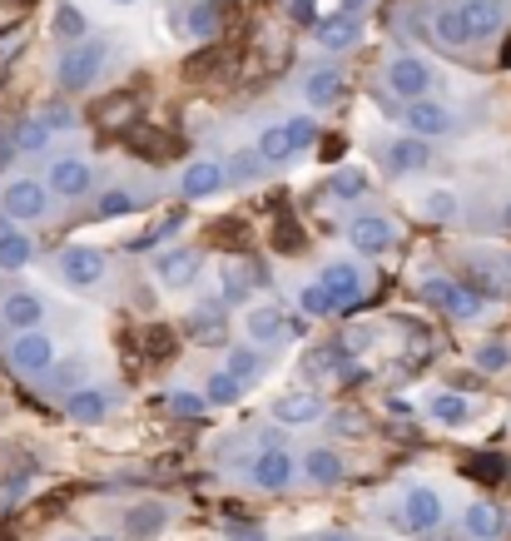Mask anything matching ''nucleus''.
<instances>
[{
  "label": "nucleus",
  "instance_id": "30",
  "mask_svg": "<svg viewBox=\"0 0 511 541\" xmlns=\"http://www.w3.org/2000/svg\"><path fill=\"white\" fill-rule=\"evenodd\" d=\"M239 393H244V383L224 368V373H209L204 378V398H209V407H229V403H239Z\"/></svg>",
  "mask_w": 511,
  "mask_h": 541
},
{
  "label": "nucleus",
  "instance_id": "21",
  "mask_svg": "<svg viewBox=\"0 0 511 541\" xmlns=\"http://www.w3.org/2000/svg\"><path fill=\"white\" fill-rule=\"evenodd\" d=\"M35 259V249H30V239L15 229V219L10 214H0V269L5 273H15V269H25Z\"/></svg>",
  "mask_w": 511,
  "mask_h": 541
},
{
  "label": "nucleus",
  "instance_id": "7",
  "mask_svg": "<svg viewBox=\"0 0 511 541\" xmlns=\"http://www.w3.org/2000/svg\"><path fill=\"white\" fill-rule=\"evenodd\" d=\"M402 125H407V135L417 139H437V135H452V110L447 105H437V100H412L407 110H402Z\"/></svg>",
  "mask_w": 511,
  "mask_h": 541
},
{
  "label": "nucleus",
  "instance_id": "28",
  "mask_svg": "<svg viewBox=\"0 0 511 541\" xmlns=\"http://www.w3.org/2000/svg\"><path fill=\"white\" fill-rule=\"evenodd\" d=\"M432 40H442V45H472V40H467V25H462V10H457V5H442V10L432 15Z\"/></svg>",
  "mask_w": 511,
  "mask_h": 541
},
{
  "label": "nucleus",
  "instance_id": "46",
  "mask_svg": "<svg viewBox=\"0 0 511 541\" xmlns=\"http://www.w3.org/2000/svg\"><path fill=\"white\" fill-rule=\"evenodd\" d=\"M194 338L219 343V338H224V318H219V313H209V318H204V308H199V318H194Z\"/></svg>",
  "mask_w": 511,
  "mask_h": 541
},
{
  "label": "nucleus",
  "instance_id": "31",
  "mask_svg": "<svg viewBox=\"0 0 511 541\" xmlns=\"http://www.w3.org/2000/svg\"><path fill=\"white\" fill-rule=\"evenodd\" d=\"M328 194H333L338 204H353V199L368 194V174H363V169H338V174L328 179Z\"/></svg>",
  "mask_w": 511,
  "mask_h": 541
},
{
  "label": "nucleus",
  "instance_id": "27",
  "mask_svg": "<svg viewBox=\"0 0 511 541\" xmlns=\"http://www.w3.org/2000/svg\"><path fill=\"white\" fill-rule=\"evenodd\" d=\"M427 412H432V422H442V427H462V422L472 417V403H467L462 393H437V398L427 403Z\"/></svg>",
  "mask_w": 511,
  "mask_h": 541
},
{
  "label": "nucleus",
  "instance_id": "2",
  "mask_svg": "<svg viewBox=\"0 0 511 541\" xmlns=\"http://www.w3.org/2000/svg\"><path fill=\"white\" fill-rule=\"evenodd\" d=\"M10 368L15 373H25V378H45L55 363H60V348H55V338L50 333H15V343H10Z\"/></svg>",
  "mask_w": 511,
  "mask_h": 541
},
{
  "label": "nucleus",
  "instance_id": "49",
  "mask_svg": "<svg viewBox=\"0 0 511 541\" xmlns=\"http://www.w3.org/2000/svg\"><path fill=\"white\" fill-rule=\"evenodd\" d=\"M10 159H20V149H15V135H0V169H5Z\"/></svg>",
  "mask_w": 511,
  "mask_h": 541
},
{
  "label": "nucleus",
  "instance_id": "25",
  "mask_svg": "<svg viewBox=\"0 0 511 541\" xmlns=\"http://www.w3.org/2000/svg\"><path fill=\"white\" fill-rule=\"evenodd\" d=\"M462 532H467L472 541L502 537V512H497L492 502H477V507H467V517H462Z\"/></svg>",
  "mask_w": 511,
  "mask_h": 541
},
{
  "label": "nucleus",
  "instance_id": "12",
  "mask_svg": "<svg viewBox=\"0 0 511 541\" xmlns=\"http://www.w3.org/2000/svg\"><path fill=\"white\" fill-rule=\"evenodd\" d=\"M358 35H363V20H358V15H348V10L323 15V20H318V30H313V40H318L323 50H333V55L353 50V45H358Z\"/></svg>",
  "mask_w": 511,
  "mask_h": 541
},
{
  "label": "nucleus",
  "instance_id": "41",
  "mask_svg": "<svg viewBox=\"0 0 511 541\" xmlns=\"http://www.w3.org/2000/svg\"><path fill=\"white\" fill-rule=\"evenodd\" d=\"M164 403L174 407L179 417H204V412H209V398H199V393H189V388H174Z\"/></svg>",
  "mask_w": 511,
  "mask_h": 541
},
{
  "label": "nucleus",
  "instance_id": "18",
  "mask_svg": "<svg viewBox=\"0 0 511 541\" xmlns=\"http://www.w3.org/2000/svg\"><path fill=\"white\" fill-rule=\"evenodd\" d=\"M50 194H60V199L90 194V164L85 159H55L50 164Z\"/></svg>",
  "mask_w": 511,
  "mask_h": 541
},
{
  "label": "nucleus",
  "instance_id": "20",
  "mask_svg": "<svg viewBox=\"0 0 511 541\" xmlns=\"http://www.w3.org/2000/svg\"><path fill=\"white\" fill-rule=\"evenodd\" d=\"M244 333H249V343H273V338H283V333H288L283 308H278V303H254V308H244Z\"/></svg>",
  "mask_w": 511,
  "mask_h": 541
},
{
  "label": "nucleus",
  "instance_id": "10",
  "mask_svg": "<svg viewBox=\"0 0 511 541\" xmlns=\"http://www.w3.org/2000/svg\"><path fill=\"white\" fill-rule=\"evenodd\" d=\"M60 278H65L70 288H95V283L105 278V254H100V249H85V244L65 249V254H60Z\"/></svg>",
  "mask_w": 511,
  "mask_h": 541
},
{
  "label": "nucleus",
  "instance_id": "15",
  "mask_svg": "<svg viewBox=\"0 0 511 541\" xmlns=\"http://www.w3.org/2000/svg\"><path fill=\"white\" fill-rule=\"evenodd\" d=\"M40 318H45L40 293H5V303H0V323H5V328H15V333H35Z\"/></svg>",
  "mask_w": 511,
  "mask_h": 541
},
{
  "label": "nucleus",
  "instance_id": "17",
  "mask_svg": "<svg viewBox=\"0 0 511 541\" xmlns=\"http://www.w3.org/2000/svg\"><path fill=\"white\" fill-rule=\"evenodd\" d=\"M273 417H278L283 427H308V422H318V417H323V398H318V393H308V388L283 393V398L273 403Z\"/></svg>",
  "mask_w": 511,
  "mask_h": 541
},
{
  "label": "nucleus",
  "instance_id": "51",
  "mask_svg": "<svg viewBox=\"0 0 511 541\" xmlns=\"http://www.w3.org/2000/svg\"><path fill=\"white\" fill-rule=\"evenodd\" d=\"M318 541H358V537H353V532H323Z\"/></svg>",
  "mask_w": 511,
  "mask_h": 541
},
{
  "label": "nucleus",
  "instance_id": "52",
  "mask_svg": "<svg viewBox=\"0 0 511 541\" xmlns=\"http://www.w3.org/2000/svg\"><path fill=\"white\" fill-rule=\"evenodd\" d=\"M502 224H507V229H511V204H507V209H502Z\"/></svg>",
  "mask_w": 511,
  "mask_h": 541
},
{
  "label": "nucleus",
  "instance_id": "42",
  "mask_svg": "<svg viewBox=\"0 0 511 541\" xmlns=\"http://www.w3.org/2000/svg\"><path fill=\"white\" fill-rule=\"evenodd\" d=\"M263 169H268V164L258 159V149H249V154H239V159L229 164V174H234L239 184H254V179H258V174H263Z\"/></svg>",
  "mask_w": 511,
  "mask_h": 541
},
{
  "label": "nucleus",
  "instance_id": "24",
  "mask_svg": "<svg viewBox=\"0 0 511 541\" xmlns=\"http://www.w3.org/2000/svg\"><path fill=\"white\" fill-rule=\"evenodd\" d=\"M110 403H115V393L110 388H80V393H70V417L75 422H105L110 417Z\"/></svg>",
  "mask_w": 511,
  "mask_h": 541
},
{
  "label": "nucleus",
  "instance_id": "44",
  "mask_svg": "<svg viewBox=\"0 0 511 541\" xmlns=\"http://www.w3.org/2000/svg\"><path fill=\"white\" fill-rule=\"evenodd\" d=\"M40 120H45V125L55 130V135H60V130H75V125H80L70 105H45V110H40Z\"/></svg>",
  "mask_w": 511,
  "mask_h": 541
},
{
  "label": "nucleus",
  "instance_id": "38",
  "mask_svg": "<svg viewBox=\"0 0 511 541\" xmlns=\"http://www.w3.org/2000/svg\"><path fill=\"white\" fill-rule=\"evenodd\" d=\"M283 130H288L293 154H303V149H313V144H318V125H313L308 115H298V120H283Z\"/></svg>",
  "mask_w": 511,
  "mask_h": 541
},
{
  "label": "nucleus",
  "instance_id": "54",
  "mask_svg": "<svg viewBox=\"0 0 511 541\" xmlns=\"http://www.w3.org/2000/svg\"><path fill=\"white\" fill-rule=\"evenodd\" d=\"M110 5H139V0H110Z\"/></svg>",
  "mask_w": 511,
  "mask_h": 541
},
{
  "label": "nucleus",
  "instance_id": "34",
  "mask_svg": "<svg viewBox=\"0 0 511 541\" xmlns=\"http://www.w3.org/2000/svg\"><path fill=\"white\" fill-rule=\"evenodd\" d=\"M50 135H55V130H50V125L35 115V120H25V125L15 130V149H20V154H45Z\"/></svg>",
  "mask_w": 511,
  "mask_h": 541
},
{
  "label": "nucleus",
  "instance_id": "8",
  "mask_svg": "<svg viewBox=\"0 0 511 541\" xmlns=\"http://www.w3.org/2000/svg\"><path fill=\"white\" fill-rule=\"evenodd\" d=\"M45 209H50L45 184H35V179H15V184H5V214H10L15 224L45 219Z\"/></svg>",
  "mask_w": 511,
  "mask_h": 541
},
{
  "label": "nucleus",
  "instance_id": "6",
  "mask_svg": "<svg viewBox=\"0 0 511 541\" xmlns=\"http://www.w3.org/2000/svg\"><path fill=\"white\" fill-rule=\"evenodd\" d=\"M293 477H298V462L283 447H263L254 457V467H249V482H254L258 492H283Z\"/></svg>",
  "mask_w": 511,
  "mask_h": 541
},
{
  "label": "nucleus",
  "instance_id": "36",
  "mask_svg": "<svg viewBox=\"0 0 511 541\" xmlns=\"http://www.w3.org/2000/svg\"><path fill=\"white\" fill-rule=\"evenodd\" d=\"M298 308H303V313H313V318H328V313H338L343 303H338L323 283H308V288L298 293Z\"/></svg>",
  "mask_w": 511,
  "mask_h": 541
},
{
  "label": "nucleus",
  "instance_id": "40",
  "mask_svg": "<svg viewBox=\"0 0 511 541\" xmlns=\"http://www.w3.org/2000/svg\"><path fill=\"white\" fill-rule=\"evenodd\" d=\"M477 368H482V373H507L511 348L507 343H482V348H477Z\"/></svg>",
  "mask_w": 511,
  "mask_h": 541
},
{
  "label": "nucleus",
  "instance_id": "22",
  "mask_svg": "<svg viewBox=\"0 0 511 541\" xmlns=\"http://www.w3.org/2000/svg\"><path fill=\"white\" fill-rule=\"evenodd\" d=\"M303 100L313 110H333L343 100V70H313L308 85H303Z\"/></svg>",
  "mask_w": 511,
  "mask_h": 541
},
{
  "label": "nucleus",
  "instance_id": "45",
  "mask_svg": "<svg viewBox=\"0 0 511 541\" xmlns=\"http://www.w3.org/2000/svg\"><path fill=\"white\" fill-rule=\"evenodd\" d=\"M50 373H55V388H65V393H80L75 383H80V373H85V363H80V358H75V363H55Z\"/></svg>",
  "mask_w": 511,
  "mask_h": 541
},
{
  "label": "nucleus",
  "instance_id": "39",
  "mask_svg": "<svg viewBox=\"0 0 511 541\" xmlns=\"http://www.w3.org/2000/svg\"><path fill=\"white\" fill-rule=\"evenodd\" d=\"M258 368H263V358H258V348H234L229 353V373L239 378V383H254Z\"/></svg>",
  "mask_w": 511,
  "mask_h": 541
},
{
  "label": "nucleus",
  "instance_id": "29",
  "mask_svg": "<svg viewBox=\"0 0 511 541\" xmlns=\"http://www.w3.org/2000/svg\"><path fill=\"white\" fill-rule=\"evenodd\" d=\"M219 288H224V303H244L254 293V269L249 264H224L219 269Z\"/></svg>",
  "mask_w": 511,
  "mask_h": 541
},
{
  "label": "nucleus",
  "instance_id": "33",
  "mask_svg": "<svg viewBox=\"0 0 511 541\" xmlns=\"http://www.w3.org/2000/svg\"><path fill=\"white\" fill-rule=\"evenodd\" d=\"M164 522H169V512H164V507H154V502H149V507H134V512H129L125 532H129V537H154V532H159V527H164Z\"/></svg>",
  "mask_w": 511,
  "mask_h": 541
},
{
  "label": "nucleus",
  "instance_id": "23",
  "mask_svg": "<svg viewBox=\"0 0 511 541\" xmlns=\"http://www.w3.org/2000/svg\"><path fill=\"white\" fill-rule=\"evenodd\" d=\"M303 477H308L313 487H338V482H343V457H338L333 447H313V452L303 457Z\"/></svg>",
  "mask_w": 511,
  "mask_h": 541
},
{
  "label": "nucleus",
  "instance_id": "19",
  "mask_svg": "<svg viewBox=\"0 0 511 541\" xmlns=\"http://www.w3.org/2000/svg\"><path fill=\"white\" fill-rule=\"evenodd\" d=\"M387 164H392V174H417V169H427L432 164V139H392L387 144Z\"/></svg>",
  "mask_w": 511,
  "mask_h": 541
},
{
  "label": "nucleus",
  "instance_id": "3",
  "mask_svg": "<svg viewBox=\"0 0 511 541\" xmlns=\"http://www.w3.org/2000/svg\"><path fill=\"white\" fill-rule=\"evenodd\" d=\"M392 527H397L402 537H412V532H432V527H442V497H437L432 487H412V492L402 497V507L392 512Z\"/></svg>",
  "mask_w": 511,
  "mask_h": 541
},
{
  "label": "nucleus",
  "instance_id": "43",
  "mask_svg": "<svg viewBox=\"0 0 511 541\" xmlns=\"http://www.w3.org/2000/svg\"><path fill=\"white\" fill-rule=\"evenodd\" d=\"M129 209H134V194H125V189H110V194L100 199V219H120Z\"/></svg>",
  "mask_w": 511,
  "mask_h": 541
},
{
  "label": "nucleus",
  "instance_id": "47",
  "mask_svg": "<svg viewBox=\"0 0 511 541\" xmlns=\"http://www.w3.org/2000/svg\"><path fill=\"white\" fill-rule=\"evenodd\" d=\"M149 348H154V358H169L174 338H169V333H159V328H149Z\"/></svg>",
  "mask_w": 511,
  "mask_h": 541
},
{
  "label": "nucleus",
  "instance_id": "9",
  "mask_svg": "<svg viewBox=\"0 0 511 541\" xmlns=\"http://www.w3.org/2000/svg\"><path fill=\"white\" fill-rule=\"evenodd\" d=\"M457 10H462L467 40H487V35H497V30L507 25V15H511L507 0H462Z\"/></svg>",
  "mask_w": 511,
  "mask_h": 541
},
{
  "label": "nucleus",
  "instance_id": "11",
  "mask_svg": "<svg viewBox=\"0 0 511 541\" xmlns=\"http://www.w3.org/2000/svg\"><path fill=\"white\" fill-rule=\"evenodd\" d=\"M224 179H229V169H224L219 159H194V164H184V174H179V194H184V199H209V194L224 189Z\"/></svg>",
  "mask_w": 511,
  "mask_h": 541
},
{
  "label": "nucleus",
  "instance_id": "50",
  "mask_svg": "<svg viewBox=\"0 0 511 541\" xmlns=\"http://www.w3.org/2000/svg\"><path fill=\"white\" fill-rule=\"evenodd\" d=\"M368 5H373V0H343V10H348V15H363Z\"/></svg>",
  "mask_w": 511,
  "mask_h": 541
},
{
  "label": "nucleus",
  "instance_id": "5",
  "mask_svg": "<svg viewBox=\"0 0 511 541\" xmlns=\"http://www.w3.org/2000/svg\"><path fill=\"white\" fill-rule=\"evenodd\" d=\"M422 298H427L432 308L452 313V318H477V313H482V298H477L472 288L452 283V278H427V283H422Z\"/></svg>",
  "mask_w": 511,
  "mask_h": 541
},
{
  "label": "nucleus",
  "instance_id": "37",
  "mask_svg": "<svg viewBox=\"0 0 511 541\" xmlns=\"http://www.w3.org/2000/svg\"><path fill=\"white\" fill-rule=\"evenodd\" d=\"M422 214H427V219H457V194H452V189H427Z\"/></svg>",
  "mask_w": 511,
  "mask_h": 541
},
{
  "label": "nucleus",
  "instance_id": "14",
  "mask_svg": "<svg viewBox=\"0 0 511 541\" xmlns=\"http://www.w3.org/2000/svg\"><path fill=\"white\" fill-rule=\"evenodd\" d=\"M318 283L348 308V303H358L363 298V288H368V278H363V269L358 264H348V259H338V264H328V269L318 273Z\"/></svg>",
  "mask_w": 511,
  "mask_h": 541
},
{
  "label": "nucleus",
  "instance_id": "32",
  "mask_svg": "<svg viewBox=\"0 0 511 541\" xmlns=\"http://www.w3.org/2000/svg\"><path fill=\"white\" fill-rule=\"evenodd\" d=\"M258 159L263 164H283V159H293V144H288V130L283 125H268L263 135H258Z\"/></svg>",
  "mask_w": 511,
  "mask_h": 541
},
{
  "label": "nucleus",
  "instance_id": "35",
  "mask_svg": "<svg viewBox=\"0 0 511 541\" xmlns=\"http://www.w3.org/2000/svg\"><path fill=\"white\" fill-rule=\"evenodd\" d=\"M189 35H194V40H214V35H219V5H214V0H199V5L189 10Z\"/></svg>",
  "mask_w": 511,
  "mask_h": 541
},
{
  "label": "nucleus",
  "instance_id": "1",
  "mask_svg": "<svg viewBox=\"0 0 511 541\" xmlns=\"http://www.w3.org/2000/svg\"><path fill=\"white\" fill-rule=\"evenodd\" d=\"M105 60H110V45L90 35V40H80V45H70V50L60 55L55 80H60L65 90H90V85L105 75Z\"/></svg>",
  "mask_w": 511,
  "mask_h": 541
},
{
  "label": "nucleus",
  "instance_id": "13",
  "mask_svg": "<svg viewBox=\"0 0 511 541\" xmlns=\"http://www.w3.org/2000/svg\"><path fill=\"white\" fill-rule=\"evenodd\" d=\"M348 239H353L358 254H387V249L397 244V224L383 219V214H363V219L348 229Z\"/></svg>",
  "mask_w": 511,
  "mask_h": 541
},
{
  "label": "nucleus",
  "instance_id": "16",
  "mask_svg": "<svg viewBox=\"0 0 511 541\" xmlns=\"http://www.w3.org/2000/svg\"><path fill=\"white\" fill-rule=\"evenodd\" d=\"M194 273H199V249H169V254L154 259V278L164 288H189Z\"/></svg>",
  "mask_w": 511,
  "mask_h": 541
},
{
  "label": "nucleus",
  "instance_id": "4",
  "mask_svg": "<svg viewBox=\"0 0 511 541\" xmlns=\"http://www.w3.org/2000/svg\"><path fill=\"white\" fill-rule=\"evenodd\" d=\"M432 65L422 60V55H397L392 65H387V90L397 95V100H427V90H432Z\"/></svg>",
  "mask_w": 511,
  "mask_h": 541
},
{
  "label": "nucleus",
  "instance_id": "53",
  "mask_svg": "<svg viewBox=\"0 0 511 541\" xmlns=\"http://www.w3.org/2000/svg\"><path fill=\"white\" fill-rule=\"evenodd\" d=\"M90 541H120V537H110V532H105V537H90Z\"/></svg>",
  "mask_w": 511,
  "mask_h": 541
},
{
  "label": "nucleus",
  "instance_id": "26",
  "mask_svg": "<svg viewBox=\"0 0 511 541\" xmlns=\"http://www.w3.org/2000/svg\"><path fill=\"white\" fill-rule=\"evenodd\" d=\"M50 35H60L65 45H80V40H90V20H85L75 5H55V15H50Z\"/></svg>",
  "mask_w": 511,
  "mask_h": 541
},
{
  "label": "nucleus",
  "instance_id": "55",
  "mask_svg": "<svg viewBox=\"0 0 511 541\" xmlns=\"http://www.w3.org/2000/svg\"><path fill=\"white\" fill-rule=\"evenodd\" d=\"M60 541H75V537H60Z\"/></svg>",
  "mask_w": 511,
  "mask_h": 541
},
{
  "label": "nucleus",
  "instance_id": "48",
  "mask_svg": "<svg viewBox=\"0 0 511 541\" xmlns=\"http://www.w3.org/2000/svg\"><path fill=\"white\" fill-rule=\"evenodd\" d=\"M477 477H507V462L502 457H482L477 462Z\"/></svg>",
  "mask_w": 511,
  "mask_h": 541
}]
</instances>
